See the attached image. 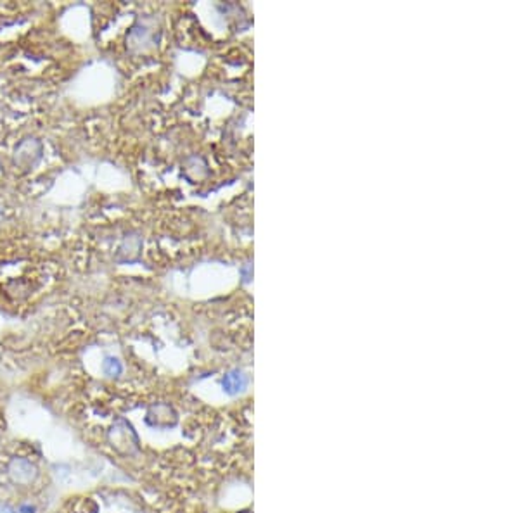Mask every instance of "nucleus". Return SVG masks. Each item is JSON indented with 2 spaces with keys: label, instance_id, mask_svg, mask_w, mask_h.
Listing matches in <instances>:
<instances>
[{
  "label": "nucleus",
  "instance_id": "7",
  "mask_svg": "<svg viewBox=\"0 0 519 513\" xmlns=\"http://www.w3.org/2000/svg\"><path fill=\"white\" fill-rule=\"evenodd\" d=\"M2 222H3V206L0 204V223H2Z\"/></svg>",
  "mask_w": 519,
  "mask_h": 513
},
{
  "label": "nucleus",
  "instance_id": "6",
  "mask_svg": "<svg viewBox=\"0 0 519 513\" xmlns=\"http://www.w3.org/2000/svg\"><path fill=\"white\" fill-rule=\"evenodd\" d=\"M20 513H35V507H31V505H21Z\"/></svg>",
  "mask_w": 519,
  "mask_h": 513
},
{
  "label": "nucleus",
  "instance_id": "4",
  "mask_svg": "<svg viewBox=\"0 0 519 513\" xmlns=\"http://www.w3.org/2000/svg\"><path fill=\"white\" fill-rule=\"evenodd\" d=\"M246 377L243 375L241 372H230L227 375L224 377L222 384H224V389L227 391L229 394H237L239 391H243L246 387Z\"/></svg>",
  "mask_w": 519,
  "mask_h": 513
},
{
  "label": "nucleus",
  "instance_id": "8",
  "mask_svg": "<svg viewBox=\"0 0 519 513\" xmlns=\"http://www.w3.org/2000/svg\"><path fill=\"white\" fill-rule=\"evenodd\" d=\"M0 513H13L9 508H0Z\"/></svg>",
  "mask_w": 519,
  "mask_h": 513
},
{
  "label": "nucleus",
  "instance_id": "2",
  "mask_svg": "<svg viewBox=\"0 0 519 513\" xmlns=\"http://www.w3.org/2000/svg\"><path fill=\"white\" fill-rule=\"evenodd\" d=\"M142 251V239L138 233H127L123 237L122 244L118 245L115 252V261L120 263V265H127V263H134L137 261L138 256H141Z\"/></svg>",
  "mask_w": 519,
  "mask_h": 513
},
{
  "label": "nucleus",
  "instance_id": "5",
  "mask_svg": "<svg viewBox=\"0 0 519 513\" xmlns=\"http://www.w3.org/2000/svg\"><path fill=\"white\" fill-rule=\"evenodd\" d=\"M102 372H104V375L111 377V379L120 377L123 372L122 361H120L116 356H106L104 361H102Z\"/></svg>",
  "mask_w": 519,
  "mask_h": 513
},
{
  "label": "nucleus",
  "instance_id": "3",
  "mask_svg": "<svg viewBox=\"0 0 519 513\" xmlns=\"http://www.w3.org/2000/svg\"><path fill=\"white\" fill-rule=\"evenodd\" d=\"M7 474L16 484L27 486V484L33 482L36 479V467L30 460L24 458H14L7 467Z\"/></svg>",
  "mask_w": 519,
  "mask_h": 513
},
{
  "label": "nucleus",
  "instance_id": "1",
  "mask_svg": "<svg viewBox=\"0 0 519 513\" xmlns=\"http://www.w3.org/2000/svg\"><path fill=\"white\" fill-rule=\"evenodd\" d=\"M45 154V145L35 135L23 137L13 149V166L21 173H30L40 164Z\"/></svg>",
  "mask_w": 519,
  "mask_h": 513
}]
</instances>
